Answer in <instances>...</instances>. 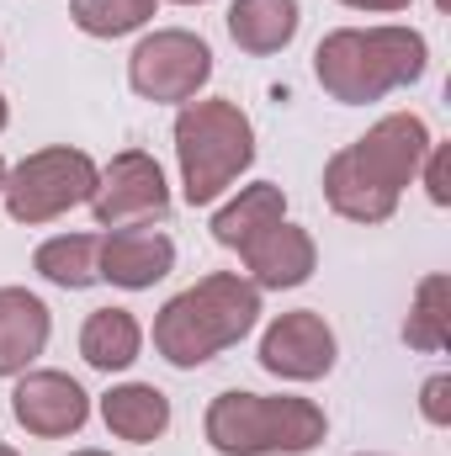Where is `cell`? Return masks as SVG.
Here are the masks:
<instances>
[{"label":"cell","instance_id":"cell-1","mask_svg":"<svg viewBox=\"0 0 451 456\" xmlns=\"http://www.w3.org/2000/svg\"><path fill=\"white\" fill-rule=\"evenodd\" d=\"M425 69H430V43L414 27H340L314 48L319 86L345 107L382 102L388 91L425 80Z\"/></svg>","mask_w":451,"mask_h":456},{"label":"cell","instance_id":"cell-2","mask_svg":"<svg viewBox=\"0 0 451 456\" xmlns=\"http://www.w3.org/2000/svg\"><path fill=\"white\" fill-rule=\"evenodd\" d=\"M260 319V287L250 276H234V271H213L202 281H192L186 292H176L160 319H154V350L192 371V366H208L218 350L239 345Z\"/></svg>","mask_w":451,"mask_h":456},{"label":"cell","instance_id":"cell-3","mask_svg":"<svg viewBox=\"0 0 451 456\" xmlns=\"http://www.w3.org/2000/svg\"><path fill=\"white\" fill-rule=\"evenodd\" d=\"M202 430L218 456H303L330 436V419L314 398H266L234 387L208 403Z\"/></svg>","mask_w":451,"mask_h":456},{"label":"cell","instance_id":"cell-4","mask_svg":"<svg viewBox=\"0 0 451 456\" xmlns=\"http://www.w3.org/2000/svg\"><path fill=\"white\" fill-rule=\"evenodd\" d=\"M176 165L181 197L192 208H213L228 186L255 165V127L224 96L186 102L176 117Z\"/></svg>","mask_w":451,"mask_h":456},{"label":"cell","instance_id":"cell-5","mask_svg":"<svg viewBox=\"0 0 451 456\" xmlns=\"http://www.w3.org/2000/svg\"><path fill=\"white\" fill-rule=\"evenodd\" d=\"M96 159L86 149H70V143H53V149H37L27 154L16 170H5V213L16 224L37 228V224H53L64 218L70 208H86L91 191H96Z\"/></svg>","mask_w":451,"mask_h":456},{"label":"cell","instance_id":"cell-6","mask_svg":"<svg viewBox=\"0 0 451 456\" xmlns=\"http://www.w3.org/2000/svg\"><path fill=\"white\" fill-rule=\"evenodd\" d=\"M213 80V48L186 27H160L127 53V86L154 107H186Z\"/></svg>","mask_w":451,"mask_h":456},{"label":"cell","instance_id":"cell-7","mask_svg":"<svg viewBox=\"0 0 451 456\" xmlns=\"http://www.w3.org/2000/svg\"><path fill=\"white\" fill-rule=\"evenodd\" d=\"M165 208H170L165 170H160V159L144 154V149H122V154H112V165L96 175L91 213H96L102 228L154 224V218H165Z\"/></svg>","mask_w":451,"mask_h":456},{"label":"cell","instance_id":"cell-8","mask_svg":"<svg viewBox=\"0 0 451 456\" xmlns=\"http://www.w3.org/2000/svg\"><path fill=\"white\" fill-rule=\"evenodd\" d=\"M430 143H436V138H430V127H425L420 112H388L382 122H372L356 143H345V154L356 159V170H361L366 181H377L382 191L398 197V191L420 175Z\"/></svg>","mask_w":451,"mask_h":456},{"label":"cell","instance_id":"cell-9","mask_svg":"<svg viewBox=\"0 0 451 456\" xmlns=\"http://www.w3.org/2000/svg\"><path fill=\"white\" fill-rule=\"evenodd\" d=\"M335 330L314 308H292V314L271 319L260 335V366L282 382H319L335 371Z\"/></svg>","mask_w":451,"mask_h":456},{"label":"cell","instance_id":"cell-10","mask_svg":"<svg viewBox=\"0 0 451 456\" xmlns=\"http://www.w3.org/2000/svg\"><path fill=\"white\" fill-rule=\"evenodd\" d=\"M11 414L27 436L37 441H64L86 430L91 419V393L70 371H21L11 387Z\"/></svg>","mask_w":451,"mask_h":456},{"label":"cell","instance_id":"cell-11","mask_svg":"<svg viewBox=\"0 0 451 456\" xmlns=\"http://www.w3.org/2000/svg\"><path fill=\"white\" fill-rule=\"evenodd\" d=\"M96 271H102V281H112L122 292H144V287H154V281H165L176 271V239L144 224L107 228Z\"/></svg>","mask_w":451,"mask_h":456},{"label":"cell","instance_id":"cell-12","mask_svg":"<svg viewBox=\"0 0 451 456\" xmlns=\"http://www.w3.org/2000/svg\"><path fill=\"white\" fill-rule=\"evenodd\" d=\"M244 265H250V281L260 287V292H287V287H303L308 276H314V265H319V244H314V233L298 224H271L266 233H255L244 249Z\"/></svg>","mask_w":451,"mask_h":456},{"label":"cell","instance_id":"cell-13","mask_svg":"<svg viewBox=\"0 0 451 456\" xmlns=\"http://www.w3.org/2000/svg\"><path fill=\"white\" fill-rule=\"evenodd\" d=\"M53 335L48 303L27 287H0V377H21Z\"/></svg>","mask_w":451,"mask_h":456},{"label":"cell","instance_id":"cell-14","mask_svg":"<svg viewBox=\"0 0 451 456\" xmlns=\"http://www.w3.org/2000/svg\"><path fill=\"white\" fill-rule=\"evenodd\" d=\"M102 419L117 441H133V446H149L170 430V398L154 387V382H122L102 398Z\"/></svg>","mask_w":451,"mask_h":456},{"label":"cell","instance_id":"cell-15","mask_svg":"<svg viewBox=\"0 0 451 456\" xmlns=\"http://www.w3.org/2000/svg\"><path fill=\"white\" fill-rule=\"evenodd\" d=\"M303 27L298 0H234L228 5V37L244 53H282Z\"/></svg>","mask_w":451,"mask_h":456},{"label":"cell","instance_id":"cell-16","mask_svg":"<svg viewBox=\"0 0 451 456\" xmlns=\"http://www.w3.org/2000/svg\"><path fill=\"white\" fill-rule=\"evenodd\" d=\"M324 202L335 208L340 218H350V224H388L398 213V197L382 191L377 181H366L345 149L330 154V165H324Z\"/></svg>","mask_w":451,"mask_h":456},{"label":"cell","instance_id":"cell-17","mask_svg":"<svg viewBox=\"0 0 451 456\" xmlns=\"http://www.w3.org/2000/svg\"><path fill=\"white\" fill-rule=\"evenodd\" d=\"M282 218H287V197H282V186L255 181V186H239V197L213 213V239H218L224 249H244L255 233H266V228L282 224Z\"/></svg>","mask_w":451,"mask_h":456},{"label":"cell","instance_id":"cell-18","mask_svg":"<svg viewBox=\"0 0 451 456\" xmlns=\"http://www.w3.org/2000/svg\"><path fill=\"white\" fill-rule=\"evenodd\" d=\"M144 350V330L127 308H96L80 330V355L96 371H127Z\"/></svg>","mask_w":451,"mask_h":456},{"label":"cell","instance_id":"cell-19","mask_svg":"<svg viewBox=\"0 0 451 456\" xmlns=\"http://www.w3.org/2000/svg\"><path fill=\"white\" fill-rule=\"evenodd\" d=\"M96 255H102V233H59V239H43L37 255H32V271L64 292H86L102 281L96 271Z\"/></svg>","mask_w":451,"mask_h":456},{"label":"cell","instance_id":"cell-20","mask_svg":"<svg viewBox=\"0 0 451 456\" xmlns=\"http://www.w3.org/2000/svg\"><path fill=\"white\" fill-rule=\"evenodd\" d=\"M451 276L447 271H430L420 287H414V303H409V319H404V340L414 350H447L451 340Z\"/></svg>","mask_w":451,"mask_h":456},{"label":"cell","instance_id":"cell-21","mask_svg":"<svg viewBox=\"0 0 451 456\" xmlns=\"http://www.w3.org/2000/svg\"><path fill=\"white\" fill-rule=\"evenodd\" d=\"M70 16L86 37H127L149 27L154 0H70Z\"/></svg>","mask_w":451,"mask_h":456},{"label":"cell","instance_id":"cell-22","mask_svg":"<svg viewBox=\"0 0 451 456\" xmlns=\"http://www.w3.org/2000/svg\"><path fill=\"white\" fill-rule=\"evenodd\" d=\"M420 414H425L430 425H451V377L447 371H436V377L420 387Z\"/></svg>","mask_w":451,"mask_h":456},{"label":"cell","instance_id":"cell-23","mask_svg":"<svg viewBox=\"0 0 451 456\" xmlns=\"http://www.w3.org/2000/svg\"><path fill=\"white\" fill-rule=\"evenodd\" d=\"M425 186H430V202L436 208H447L451 202V186H447V143H430V154H425Z\"/></svg>","mask_w":451,"mask_h":456},{"label":"cell","instance_id":"cell-24","mask_svg":"<svg viewBox=\"0 0 451 456\" xmlns=\"http://www.w3.org/2000/svg\"><path fill=\"white\" fill-rule=\"evenodd\" d=\"M340 5H350V11H404L409 0H340Z\"/></svg>","mask_w":451,"mask_h":456},{"label":"cell","instance_id":"cell-25","mask_svg":"<svg viewBox=\"0 0 451 456\" xmlns=\"http://www.w3.org/2000/svg\"><path fill=\"white\" fill-rule=\"evenodd\" d=\"M5 122H11V107H5V96H0V133H5Z\"/></svg>","mask_w":451,"mask_h":456},{"label":"cell","instance_id":"cell-26","mask_svg":"<svg viewBox=\"0 0 451 456\" xmlns=\"http://www.w3.org/2000/svg\"><path fill=\"white\" fill-rule=\"evenodd\" d=\"M70 456H112V452H70Z\"/></svg>","mask_w":451,"mask_h":456},{"label":"cell","instance_id":"cell-27","mask_svg":"<svg viewBox=\"0 0 451 456\" xmlns=\"http://www.w3.org/2000/svg\"><path fill=\"white\" fill-rule=\"evenodd\" d=\"M176 5H208V0H176Z\"/></svg>","mask_w":451,"mask_h":456},{"label":"cell","instance_id":"cell-28","mask_svg":"<svg viewBox=\"0 0 451 456\" xmlns=\"http://www.w3.org/2000/svg\"><path fill=\"white\" fill-rule=\"evenodd\" d=\"M0 186H5V159H0Z\"/></svg>","mask_w":451,"mask_h":456},{"label":"cell","instance_id":"cell-29","mask_svg":"<svg viewBox=\"0 0 451 456\" xmlns=\"http://www.w3.org/2000/svg\"><path fill=\"white\" fill-rule=\"evenodd\" d=\"M0 456H16V452H11V446H0Z\"/></svg>","mask_w":451,"mask_h":456},{"label":"cell","instance_id":"cell-30","mask_svg":"<svg viewBox=\"0 0 451 456\" xmlns=\"http://www.w3.org/2000/svg\"><path fill=\"white\" fill-rule=\"evenodd\" d=\"M356 456H382V452H356Z\"/></svg>","mask_w":451,"mask_h":456}]
</instances>
